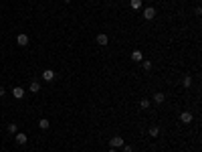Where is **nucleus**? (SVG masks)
<instances>
[{
    "label": "nucleus",
    "instance_id": "obj_16",
    "mask_svg": "<svg viewBox=\"0 0 202 152\" xmlns=\"http://www.w3.org/2000/svg\"><path fill=\"white\" fill-rule=\"evenodd\" d=\"M140 106H142V108H144V110H148V108H150V99H148V98H142Z\"/></svg>",
    "mask_w": 202,
    "mask_h": 152
},
{
    "label": "nucleus",
    "instance_id": "obj_7",
    "mask_svg": "<svg viewBox=\"0 0 202 152\" xmlns=\"http://www.w3.org/2000/svg\"><path fill=\"white\" fill-rule=\"evenodd\" d=\"M12 95H14L16 99H22L24 98V89L22 87H14V89H12Z\"/></svg>",
    "mask_w": 202,
    "mask_h": 152
},
{
    "label": "nucleus",
    "instance_id": "obj_6",
    "mask_svg": "<svg viewBox=\"0 0 202 152\" xmlns=\"http://www.w3.org/2000/svg\"><path fill=\"white\" fill-rule=\"evenodd\" d=\"M180 120H182V124H190V122H192V114H190V112H182Z\"/></svg>",
    "mask_w": 202,
    "mask_h": 152
},
{
    "label": "nucleus",
    "instance_id": "obj_8",
    "mask_svg": "<svg viewBox=\"0 0 202 152\" xmlns=\"http://www.w3.org/2000/svg\"><path fill=\"white\" fill-rule=\"evenodd\" d=\"M131 61H144V55H142L140 49H135L134 53H131Z\"/></svg>",
    "mask_w": 202,
    "mask_h": 152
},
{
    "label": "nucleus",
    "instance_id": "obj_12",
    "mask_svg": "<svg viewBox=\"0 0 202 152\" xmlns=\"http://www.w3.org/2000/svg\"><path fill=\"white\" fill-rule=\"evenodd\" d=\"M49 126H51V124H49L47 118H41V120H39V128H41V130H47Z\"/></svg>",
    "mask_w": 202,
    "mask_h": 152
},
{
    "label": "nucleus",
    "instance_id": "obj_11",
    "mask_svg": "<svg viewBox=\"0 0 202 152\" xmlns=\"http://www.w3.org/2000/svg\"><path fill=\"white\" fill-rule=\"evenodd\" d=\"M29 89H30V93H39L41 91V83H39V81H33Z\"/></svg>",
    "mask_w": 202,
    "mask_h": 152
},
{
    "label": "nucleus",
    "instance_id": "obj_9",
    "mask_svg": "<svg viewBox=\"0 0 202 152\" xmlns=\"http://www.w3.org/2000/svg\"><path fill=\"white\" fill-rule=\"evenodd\" d=\"M152 99H154L156 103H164V99H166V95H164V93H154V95H152Z\"/></svg>",
    "mask_w": 202,
    "mask_h": 152
},
{
    "label": "nucleus",
    "instance_id": "obj_5",
    "mask_svg": "<svg viewBox=\"0 0 202 152\" xmlns=\"http://www.w3.org/2000/svg\"><path fill=\"white\" fill-rule=\"evenodd\" d=\"M43 79H45V81H53V79H55V73L51 71V69H45V71H43Z\"/></svg>",
    "mask_w": 202,
    "mask_h": 152
},
{
    "label": "nucleus",
    "instance_id": "obj_23",
    "mask_svg": "<svg viewBox=\"0 0 202 152\" xmlns=\"http://www.w3.org/2000/svg\"><path fill=\"white\" fill-rule=\"evenodd\" d=\"M148 2H154V0H148Z\"/></svg>",
    "mask_w": 202,
    "mask_h": 152
},
{
    "label": "nucleus",
    "instance_id": "obj_4",
    "mask_svg": "<svg viewBox=\"0 0 202 152\" xmlns=\"http://www.w3.org/2000/svg\"><path fill=\"white\" fill-rule=\"evenodd\" d=\"M16 43L20 45V47H26L29 45V34H24V33H20L18 37H16Z\"/></svg>",
    "mask_w": 202,
    "mask_h": 152
},
{
    "label": "nucleus",
    "instance_id": "obj_22",
    "mask_svg": "<svg viewBox=\"0 0 202 152\" xmlns=\"http://www.w3.org/2000/svg\"><path fill=\"white\" fill-rule=\"evenodd\" d=\"M63 2H71V0H63Z\"/></svg>",
    "mask_w": 202,
    "mask_h": 152
},
{
    "label": "nucleus",
    "instance_id": "obj_2",
    "mask_svg": "<svg viewBox=\"0 0 202 152\" xmlns=\"http://www.w3.org/2000/svg\"><path fill=\"white\" fill-rule=\"evenodd\" d=\"M144 18H146V20L156 18V8H154V6H148V8H144Z\"/></svg>",
    "mask_w": 202,
    "mask_h": 152
},
{
    "label": "nucleus",
    "instance_id": "obj_24",
    "mask_svg": "<svg viewBox=\"0 0 202 152\" xmlns=\"http://www.w3.org/2000/svg\"><path fill=\"white\" fill-rule=\"evenodd\" d=\"M198 2H200V0H198Z\"/></svg>",
    "mask_w": 202,
    "mask_h": 152
},
{
    "label": "nucleus",
    "instance_id": "obj_20",
    "mask_svg": "<svg viewBox=\"0 0 202 152\" xmlns=\"http://www.w3.org/2000/svg\"><path fill=\"white\" fill-rule=\"evenodd\" d=\"M6 95V91H4V87H0V98H4Z\"/></svg>",
    "mask_w": 202,
    "mask_h": 152
},
{
    "label": "nucleus",
    "instance_id": "obj_21",
    "mask_svg": "<svg viewBox=\"0 0 202 152\" xmlns=\"http://www.w3.org/2000/svg\"><path fill=\"white\" fill-rule=\"evenodd\" d=\"M107 152H115V148H109V150H107Z\"/></svg>",
    "mask_w": 202,
    "mask_h": 152
},
{
    "label": "nucleus",
    "instance_id": "obj_18",
    "mask_svg": "<svg viewBox=\"0 0 202 152\" xmlns=\"http://www.w3.org/2000/svg\"><path fill=\"white\" fill-rule=\"evenodd\" d=\"M142 65H144V69H146V71H150V69H152V61H144Z\"/></svg>",
    "mask_w": 202,
    "mask_h": 152
},
{
    "label": "nucleus",
    "instance_id": "obj_10",
    "mask_svg": "<svg viewBox=\"0 0 202 152\" xmlns=\"http://www.w3.org/2000/svg\"><path fill=\"white\" fill-rule=\"evenodd\" d=\"M16 144H26V134L16 132Z\"/></svg>",
    "mask_w": 202,
    "mask_h": 152
},
{
    "label": "nucleus",
    "instance_id": "obj_15",
    "mask_svg": "<svg viewBox=\"0 0 202 152\" xmlns=\"http://www.w3.org/2000/svg\"><path fill=\"white\" fill-rule=\"evenodd\" d=\"M158 134H160V128H158V126H152V128H150V136L158 138Z\"/></svg>",
    "mask_w": 202,
    "mask_h": 152
},
{
    "label": "nucleus",
    "instance_id": "obj_17",
    "mask_svg": "<svg viewBox=\"0 0 202 152\" xmlns=\"http://www.w3.org/2000/svg\"><path fill=\"white\" fill-rule=\"evenodd\" d=\"M130 4H131V8H135V10H138V8L142 6V0H131Z\"/></svg>",
    "mask_w": 202,
    "mask_h": 152
},
{
    "label": "nucleus",
    "instance_id": "obj_13",
    "mask_svg": "<svg viewBox=\"0 0 202 152\" xmlns=\"http://www.w3.org/2000/svg\"><path fill=\"white\" fill-rule=\"evenodd\" d=\"M6 130H8V134H16V132H18V126H16V124H8Z\"/></svg>",
    "mask_w": 202,
    "mask_h": 152
},
{
    "label": "nucleus",
    "instance_id": "obj_1",
    "mask_svg": "<svg viewBox=\"0 0 202 152\" xmlns=\"http://www.w3.org/2000/svg\"><path fill=\"white\" fill-rule=\"evenodd\" d=\"M123 144H125V140H123L121 136H113V138L109 140V148H121Z\"/></svg>",
    "mask_w": 202,
    "mask_h": 152
},
{
    "label": "nucleus",
    "instance_id": "obj_3",
    "mask_svg": "<svg viewBox=\"0 0 202 152\" xmlns=\"http://www.w3.org/2000/svg\"><path fill=\"white\" fill-rule=\"evenodd\" d=\"M97 45H99V47H105V45L107 43H109V37H107V34L105 33H99V34H97Z\"/></svg>",
    "mask_w": 202,
    "mask_h": 152
},
{
    "label": "nucleus",
    "instance_id": "obj_19",
    "mask_svg": "<svg viewBox=\"0 0 202 152\" xmlns=\"http://www.w3.org/2000/svg\"><path fill=\"white\" fill-rule=\"evenodd\" d=\"M121 148H123V152H134V148H131V146H125V144Z\"/></svg>",
    "mask_w": 202,
    "mask_h": 152
},
{
    "label": "nucleus",
    "instance_id": "obj_14",
    "mask_svg": "<svg viewBox=\"0 0 202 152\" xmlns=\"http://www.w3.org/2000/svg\"><path fill=\"white\" fill-rule=\"evenodd\" d=\"M182 85H184V87H190V85H192V77H190V75H186V77L182 79Z\"/></svg>",
    "mask_w": 202,
    "mask_h": 152
}]
</instances>
